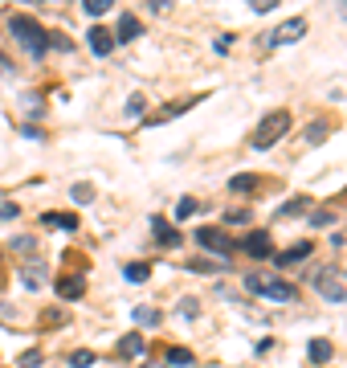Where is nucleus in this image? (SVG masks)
<instances>
[{"label":"nucleus","mask_w":347,"mask_h":368,"mask_svg":"<svg viewBox=\"0 0 347 368\" xmlns=\"http://www.w3.org/2000/svg\"><path fill=\"white\" fill-rule=\"evenodd\" d=\"M0 74H13V62H8L4 53H0Z\"/></svg>","instance_id":"33"},{"label":"nucleus","mask_w":347,"mask_h":368,"mask_svg":"<svg viewBox=\"0 0 347 368\" xmlns=\"http://www.w3.org/2000/svg\"><path fill=\"white\" fill-rule=\"evenodd\" d=\"M196 209H200V205H196L192 196H180V205H176V217H180V221H188L192 213H196Z\"/></svg>","instance_id":"25"},{"label":"nucleus","mask_w":347,"mask_h":368,"mask_svg":"<svg viewBox=\"0 0 347 368\" xmlns=\"http://www.w3.org/2000/svg\"><path fill=\"white\" fill-rule=\"evenodd\" d=\"M143 368H163V364H160V360H156V364H143Z\"/></svg>","instance_id":"34"},{"label":"nucleus","mask_w":347,"mask_h":368,"mask_svg":"<svg viewBox=\"0 0 347 368\" xmlns=\"http://www.w3.org/2000/svg\"><path fill=\"white\" fill-rule=\"evenodd\" d=\"M302 33H306V21H302V17H290V21H282L274 33H270V46H294Z\"/></svg>","instance_id":"6"},{"label":"nucleus","mask_w":347,"mask_h":368,"mask_svg":"<svg viewBox=\"0 0 347 368\" xmlns=\"http://www.w3.org/2000/svg\"><path fill=\"white\" fill-rule=\"evenodd\" d=\"M306 356H311L315 364H327V360H331V343L327 340H311L306 343Z\"/></svg>","instance_id":"16"},{"label":"nucleus","mask_w":347,"mask_h":368,"mask_svg":"<svg viewBox=\"0 0 347 368\" xmlns=\"http://www.w3.org/2000/svg\"><path fill=\"white\" fill-rule=\"evenodd\" d=\"M46 229H78V217L74 213H46Z\"/></svg>","instance_id":"14"},{"label":"nucleus","mask_w":347,"mask_h":368,"mask_svg":"<svg viewBox=\"0 0 347 368\" xmlns=\"http://www.w3.org/2000/svg\"><path fill=\"white\" fill-rule=\"evenodd\" d=\"M46 278H49V270H46L41 258H33V266L21 270V287H25V291H41V287H46Z\"/></svg>","instance_id":"7"},{"label":"nucleus","mask_w":347,"mask_h":368,"mask_svg":"<svg viewBox=\"0 0 347 368\" xmlns=\"http://www.w3.org/2000/svg\"><path fill=\"white\" fill-rule=\"evenodd\" d=\"M327 135H331V127H327V123H315V127L306 131V139H311V144H323Z\"/></svg>","instance_id":"27"},{"label":"nucleus","mask_w":347,"mask_h":368,"mask_svg":"<svg viewBox=\"0 0 347 368\" xmlns=\"http://www.w3.org/2000/svg\"><path fill=\"white\" fill-rule=\"evenodd\" d=\"M229 189H233V193H254V189H257V176H250V172H237V176L229 180Z\"/></svg>","instance_id":"17"},{"label":"nucleus","mask_w":347,"mask_h":368,"mask_svg":"<svg viewBox=\"0 0 347 368\" xmlns=\"http://www.w3.org/2000/svg\"><path fill=\"white\" fill-rule=\"evenodd\" d=\"M41 364V352H25L21 356V368H37Z\"/></svg>","instance_id":"31"},{"label":"nucleus","mask_w":347,"mask_h":368,"mask_svg":"<svg viewBox=\"0 0 347 368\" xmlns=\"http://www.w3.org/2000/svg\"><path fill=\"white\" fill-rule=\"evenodd\" d=\"M151 233H156L163 245H180V229H176L168 217H156V221H151Z\"/></svg>","instance_id":"10"},{"label":"nucleus","mask_w":347,"mask_h":368,"mask_svg":"<svg viewBox=\"0 0 347 368\" xmlns=\"http://www.w3.org/2000/svg\"><path fill=\"white\" fill-rule=\"evenodd\" d=\"M143 348H147L143 336H123V340H118V356H123V360H135V356H143Z\"/></svg>","instance_id":"13"},{"label":"nucleus","mask_w":347,"mask_h":368,"mask_svg":"<svg viewBox=\"0 0 347 368\" xmlns=\"http://www.w3.org/2000/svg\"><path fill=\"white\" fill-rule=\"evenodd\" d=\"M250 4H254L257 13H274V8L282 4V0H250Z\"/></svg>","instance_id":"30"},{"label":"nucleus","mask_w":347,"mask_h":368,"mask_svg":"<svg viewBox=\"0 0 347 368\" xmlns=\"http://www.w3.org/2000/svg\"><path fill=\"white\" fill-rule=\"evenodd\" d=\"M168 364L188 368V364H192V352H188V348H172V352H168Z\"/></svg>","instance_id":"22"},{"label":"nucleus","mask_w":347,"mask_h":368,"mask_svg":"<svg viewBox=\"0 0 347 368\" xmlns=\"http://www.w3.org/2000/svg\"><path fill=\"white\" fill-rule=\"evenodd\" d=\"M94 352H69V368H90Z\"/></svg>","instance_id":"26"},{"label":"nucleus","mask_w":347,"mask_h":368,"mask_svg":"<svg viewBox=\"0 0 347 368\" xmlns=\"http://www.w3.org/2000/svg\"><path fill=\"white\" fill-rule=\"evenodd\" d=\"M90 49H94V57H107V53L115 49V33L94 25V29H90Z\"/></svg>","instance_id":"8"},{"label":"nucleus","mask_w":347,"mask_h":368,"mask_svg":"<svg viewBox=\"0 0 347 368\" xmlns=\"http://www.w3.org/2000/svg\"><path fill=\"white\" fill-rule=\"evenodd\" d=\"M49 46L62 49V53H69V37H62V33H49Z\"/></svg>","instance_id":"29"},{"label":"nucleus","mask_w":347,"mask_h":368,"mask_svg":"<svg viewBox=\"0 0 347 368\" xmlns=\"http://www.w3.org/2000/svg\"><path fill=\"white\" fill-rule=\"evenodd\" d=\"M131 315H135L139 327H156V323H160V311H156V307H135Z\"/></svg>","instance_id":"20"},{"label":"nucleus","mask_w":347,"mask_h":368,"mask_svg":"<svg viewBox=\"0 0 347 368\" xmlns=\"http://www.w3.org/2000/svg\"><path fill=\"white\" fill-rule=\"evenodd\" d=\"M311 250H315L311 242H299V245H290L286 254H278L274 262L278 266H294V262H306V258H311Z\"/></svg>","instance_id":"11"},{"label":"nucleus","mask_w":347,"mask_h":368,"mask_svg":"<svg viewBox=\"0 0 347 368\" xmlns=\"http://www.w3.org/2000/svg\"><path fill=\"white\" fill-rule=\"evenodd\" d=\"M311 225H315V229H327V225H335V213H331V209H315V213H311Z\"/></svg>","instance_id":"24"},{"label":"nucleus","mask_w":347,"mask_h":368,"mask_svg":"<svg viewBox=\"0 0 347 368\" xmlns=\"http://www.w3.org/2000/svg\"><path fill=\"white\" fill-rule=\"evenodd\" d=\"M57 294H62V299H82V294H86V282H82L78 274H66V278L57 282Z\"/></svg>","instance_id":"12"},{"label":"nucleus","mask_w":347,"mask_h":368,"mask_svg":"<svg viewBox=\"0 0 347 368\" xmlns=\"http://www.w3.org/2000/svg\"><path fill=\"white\" fill-rule=\"evenodd\" d=\"M8 29H13V37L29 49V57H46L49 49V33L41 25L33 21V17H8Z\"/></svg>","instance_id":"1"},{"label":"nucleus","mask_w":347,"mask_h":368,"mask_svg":"<svg viewBox=\"0 0 347 368\" xmlns=\"http://www.w3.org/2000/svg\"><path fill=\"white\" fill-rule=\"evenodd\" d=\"M69 193H74V200H78V205H86V200H94V189H90V184H74Z\"/></svg>","instance_id":"28"},{"label":"nucleus","mask_w":347,"mask_h":368,"mask_svg":"<svg viewBox=\"0 0 347 368\" xmlns=\"http://www.w3.org/2000/svg\"><path fill=\"white\" fill-rule=\"evenodd\" d=\"M286 131H290V111H270L254 131V151H270Z\"/></svg>","instance_id":"2"},{"label":"nucleus","mask_w":347,"mask_h":368,"mask_svg":"<svg viewBox=\"0 0 347 368\" xmlns=\"http://www.w3.org/2000/svg\"><path fill=\"white\" fill-rule=\"evenodd\" d=\"M306 209H311V200H306V196H294V200H286V205H282V209H278V217H294V213H306Z\"/></svg>","instance_id":"18"},{"label":"nucleus","mask_w":347,"mask_h":368,"mask_svg":"<svg viewBox=\"0 0 347 368\" xmlns=\"http://www.w3.org/2000/svg\"><path fill=\"white\" fill-rule=\"evenodd\" d=\"M13 250H17V254H21V258H37V238H13Z\"/></svg>","instance_id":"21"},{"label":"nucleus","mask_w":347,"mask_h":368,"mask_svg":"<svg viewBox=\"0 0 347 368\" xmlns=\"http://www.w3.org/2000/svg\"><path fill=\"white\" fill-rule=\"evenodd\" d=\"M311 287L323 294L327 303H347V287H339V278H335V270L323 266V270H315V278H311Z\"/></svg>","instance_id":"4"},{"label":"nucleus","mask_w":347,"mask_h":368,"mask_svg":"<svg viewBox=\"0 0 347 368\" xmlns=\"http://www.w3.org/2000/svg\"><path fill=\"white\" fill-rule=\"evenodd\" d=\"M245 254H250V258H270V254H274L270 233H250V238H245Z\"/></svg>","instance_id":"9"},{"label":"nucleus","mask_w":347,"mask_h":368,"mask_svg":"<svg viewBox=\"0 0 347 368\" xmlns=\"http://www.w3.org/2000/svg\"><path fill=\"white\" fill-rule=\"evenodd\" d=\"M245 291L261 294V299H274V303H294V287L282 282V278H266V274H250L245 278Z\"/></svg>","instance_id":"3"},{"label":"nucleus","mask_w":347,"mask_h":368,"mask_svg":"<svg viewBox=\"0 0 347 368\" xmlns=\"http://www.w3.org/2000/svg\"><path fill=\"white\" fill-rule=\"evenodd\" d=\"M196 245L208 250V254H217V258H225L229 262V238L221 233V229H212V225H200L196 229Z\"/></svg>","instance_id":"5"},{"label":"nucleus","mask_w":347,"mask_h":368,"mask_svg":"<svg viewBox=\"0 0 347 368\" xmlns=\"http://www.w3.org/2000/svg\"><path fill=\"white\" fill-rule=\"evenodd\" d=\"M139 29H143V25H139L135 17H123V21H118V29H115V41H135Z\"/></svg>","instance_id":"15"},{"label":"nucleus","mask_w":347,"mask_h":368,"mask_svg":"<svg viewBox=\"0 0 347 368\" xmlns=\"http://www.w3.org/2000/svg\"><path fill=\"white\" fill-rule=\"evenodd\" d=\"M180 315H184V319L196 315V299H184V303H180Z\"/></svg>","instance_id":"32"},{"label":"nucleus","mask_w":347,"mask_h":368,"mask_svg":"<svg viewBox=\"0 0 347 368\" xmlns=\"http://www.w3.org/2000/svg\"><path fill=\"white\" fill-rule=\"evenodd\" d=\"M147 274H151L147 262H131V266H123V278H127V282H147Z\"/></svg>","instance_id":"19"},{"label":"nucleus","mask_w":347,"mask_h":368,"mask_svg":"<svg viewBox=\"0 0 347 368\" xmlns=\"http://www.w3.org/2000/svg\"><path fill=\"white\" fill-rule=\"evenodd\" d=\"M111 4H115V0H82V8H86L90 17H102V13H111Z\"/></svg>","instance_id":"23"}]
</instances>
